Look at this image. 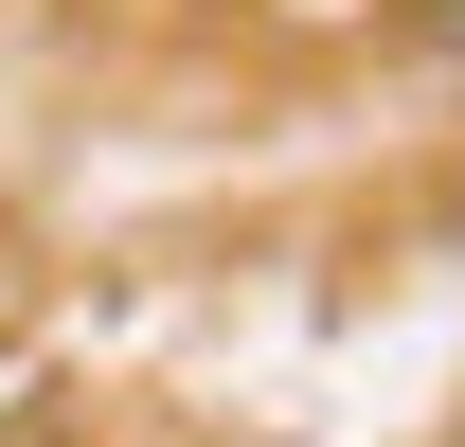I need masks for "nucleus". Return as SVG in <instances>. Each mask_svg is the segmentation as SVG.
Returning a JSON list of instances; mask_svg holds the SVG:
<instances>
[]
</instances>
